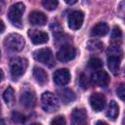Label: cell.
I'll list each match as a JSON object with an SVG mask.
<instances>
[{
	"mask_svg": "<svg viewBox=\"0 0 125 125\" xmlns=\"http://www.w3.org/2000/svg\"><path fill=\"white\" fill-rule=\"evenodd\" d=\"M107 65L109 70L113 74H117L120 67V57L117 56H108L107 58Z\"/></svg>",
	"mask_w": 125,
	"mask_h": 125,
	"instance_id": "ac0fdd59",
	"label": "cell"
},
{
	"mask_svg": "<svg viewBox=\"0 0 125 125\" xmlns=\"http://www.w3.org/2000/svg\"><path fill=\"white\" fill-rule=\"evenodd\" d=\"M70 80V73L66 68H61L54 73V82L57 85L63 86L66 85Z\"/></svg>",
	"mask_w": 125,
	"mask_h": 125,
	"instance_id": "8fae6325",
	"label": "cell"
},
{
	"mask_svg": "<svg viewBox=\"0 0 125 125\" xmlns=\"http://www.w3.org/2000/svg\"><path fill=\"white\" fill-rule=\"evenodd\" d=\"M24 9L25 7L21 2H18L10 7L8 12V19L14 25L21 27V17L24 12Z\"/></svg>",
	"mask_w": 125,
	"mask_h": 125,
	"instance_id": "6da1fadb",
	"label": "cell"
},
{
	"mask_svg": "<svg viewBox=\"0 0 125 125\" xmlns=\"http://www.w3.org/2000/svg\"><path fill=\"white\" fill-rule=\"evenodd\" d=\"M122 38V31L119 26H114L111 32V39L112 41H120Z\"/></svg>",
	"mask_w": 125,
	"mask_h": 125,
	"instance_id": "cb8c5ba5",
	"label": "cell"
},
{
	"mask_svg": "<svg viewBox=\"0 0 125 125\" xmlns=\"http://www.w3.org/2000/svg\"><path fill=\"white\" fill-rule=\"evenodd\" d=\"M4 30H5V24H4V22L0 20V33H2Z\"/></svg>",
	"mask_w": 125,
	"mask_h": 125,
	"instance_id": "f1b7e54d",
	"label": "cell"
},
{
	"mask_svg": "<svg viewBox=\"0 0 125 125\" xmlns=\"http://www.w3.org/2000/svg\"><path fill=\"white\" fill-rule=\"evenodd\" d=\"M0 109H1V105H0Z\"/></svg>",
	"mask_w": 125,
	"mask_h": 125,
	"instance_id": "d590c367",
	"label": "cell"
},
{
	"mask_svg": "<svg viewBox=\"0 0 125 125\" xmlns=\"http://www.w3.org/2000/svg\"><path fill=\"white\" fill-rule=\"evenodd\" d=\"M3 99L6 104H12V102L14 100V89L12 87H8L6 89V91L3 94Z\"/></svg>",
	"mask_w": 125,
	"mask_h": 125,
	"instance_id": "7402d4cb",
	"label": "cell"
},
{
	"mask_svg": "<svg viewBox=\"0 0 125 125\" xmlns=\"http://www.w3.org/2000/svg\"><path fill=\"white\" fill-rule=\"evenodd\" d=\"M33 76H34L35 80L39 84H41V85L47 83V81H48V74H47V72L43 68H40L38 66H35L33 68Z\"/></svg>",
	"mask_w": 125,
	"mask_h": 125,
	"instance_id": "e0dca14e",
	"label": "cell"
},
{
	"mask_svg": "<svg viewBox=\"0 0 125 125\" xmlns=\"http://www.w3.org/2000/svg\"><path fill=\"white\" fill-rule=\"evenodd\" d=\"M42 5L44 6L45 9H47L49 11H53L58 7L59 2L57 0H43Z\"/></svg>",
	"mask_w": 125,
	"mask_h": 125,
	"instance_id": "603a6c76",
	"label": "cell"
},
{
	"mask_svg": "<svg viewBox=\"0 0 125 125\" xmlns=\"http://www.w3.org/2000/svg\"><path fill=\"white\" fill-rule=\"evenodd\" d=\"M30 125H41L40 123H32V124H30Z\"/></svg>",
	"mask_w": 125,
	"mask_h": 125,
	"instance_id": "836d02e7",
	"label": "cell"
},
{
	"mask_svg": "<svg viewBox=\"0 0 125 125\" xmlns=\"http://www.w3.org/2000/svg\"><path fill=\"white\" fill-rule=\"evenodd\" d=\"M2 7H3V2H1V1H0V10H1V8H2Z\"/></svg>",
	"mask_w": 125,
	"mask_h": 125,
	"instance_id": "d6a6232c",
	"label": "cell"
},
{
	"mask_svg": "<svg viewBox=\"0 0 125 125\" xmlns=\"http://www.w3.org/2000/svg\"><path fill=\"white\" fill-rule=\"evenodd\" d=\"M58 94L62 100V102L63 104H69L71 102H73L75 100V94L72 90L68 89V88H64L62 90H59L58 91Z\"/></svg>",
	"mask_w": 125,
	"mask_h": 125,
	"instance_id": "9a60e30c",
	"label": "cell"
},
{
	"mask_svg": "<svg viewBox=\"0 0 125 125\" xmlns=\"http://www.w3.org/2000/svg\"><path fill=\"white\" fill-rule=\"evenodd\" d=\"M73 122L77 125H83L87 119V113L84 108H74L72 111Z\"/></svg>",
	"mask_w": 125,
	"mask_h": 125,
	"instance_id": "5bb4252c",
	"label": "cell"
},
{
	"mask_svg": "<svg viewBox=\"0 0 125 125\" xmlns=\"http://www.w3.org/2000/svg\"><path fill=\"white\" fill-rule=\"evenodd\" d=\"M60 106L58 98L51 92H45L41 96V107L46 112H54Z\"/></svg>",
	"mask_w": 125,
	"mask_h": 125,
	"instance_id": "7a4b0ae2",
	"label": "cell"
},
{
	"mask_svg": "<svg viewBox=\"0 0 125 125\" xmlns=\"http://www.w3.org/2000/svg\"><path fill=\"white\" fill-rule=\"evenodd\" d=\"M28 36H29L31 42L35 45L44 44V43L48 42V34L41 30L30 29V30H28Z\"/></svg>",
	"mask_w": 125,
	"mask_h": 125,
	"instance_id": "30bf717a",
	"label": "cell"
},
{
	"mask_svg": "<svg viewBox=\"0 0 125 125\" xmlns=\"http://www.w3.org/2000/svg\"><path fill=\"white\" fill-rule=\"evenodd\" d=\"M108 25L105 22H99L98 24H96L93 28H92V32L91 35L92 36H104L107 34L108 32Z\"/></svg>",
	"mask_w": 125,
	"mask_h": 125,
	"instance_id": "2e32d148",
	"label": "cell"
},
{
	"mask_svg": "<svg viewBox=\"0 0 125 125\" xmlns=\"http://www.w3.org/2000/svg\"><path fill=\"white\" fill-rule=\"evenodd\" d=\"M4 45L10 51L20 52L22 50L24 46V39L21 35L18 33H11L5 38Z\"/></svg>",
	"mask_w": 125,
	"mask_h": 125,
	"instance_id": "3957f363",
	"label": "cell"
},
{
	"mask_svg": "<svg viewBox=\"0 0 125 125\" xmlns=\"http://www.w3.org/2000/svg\"><path fill=\"white\" fill-rule=\"evenodd\" d=\"M27 67V60L23 58H15L10 62V71L13 79H18L25 72Z\"/></svg>",
	"mask_w": 125,
	"mask_h": 125,
	"instance_id": "277c9868",
	"label": "cell"
},
{
	"mask_svg": "<svg viewBox=\"0 0 125 125\" xmlns=\"http://www.w3.org/2000/svg\"><path fill=\"white\" fill-rule=\"evenodd\" d=\"M91 80L97 86L105 87L109 83V75H108V73L106 71L100 69V70H97L96 72L93 73Z\"/></svg>",
	"mask_w": 125,
	"mask_h": 125,
	"instance_id": "ba28073f",
	"label": "cell"
},
{
	"mask_svg": "<svg viewBox=\"0 0 125 125\" xmlns=\"http://www.w3.org/2000/svg\"><path fill=\"white\" fill-rule=\"evenodd\" d=\"M77 1H75V0H73V1H69V0H66L65 1V3L66 4H68V5H72V4H75Z\"/></svg>",
	"mask_w": 125,
	"mask_h": 125,
	"instance_id": "f546056e",
	"label": "cell"
},
{
	"mask_svg": "<svg viewBox=\"0 0 125 125\" xmlns=\"http://www.w3.org/2000/svg\"><path fill=\"white\" fill-rule=\"evenodd\" d=\"M36 102V96L33 91L31 90H25L21 95V103L23 106L30 108L33 107Z\"/></svg>",
	"mask_w": 125,
	"mask_h": 125,
	"instance_id": "7c38bea8",
	"label": "cell"
},
{
	"mask_svg": "<svg viewBox=\"0 0 125 125\" xmlns=\"http://www.w3.org/2000/svg\"><path fill=\"white\" fill-rule=\"evenodd\" d=\"M76 55V50L74 47L70 46V45H62L60 50L58 51L57 53V59L60 61V62H69L71 60L74 59Z\"/></svg>",
	"mask_w": 125,
	"mask_h": 125,
	"instance_id": "5b68a950",
	"label": "cell"
},
{
	"mask_svg": "<svg viewBox=\"0 0 125 125\" xmlns=\"http://www.w3.org/2000/svg\"><path fill=\"white\" fill-rule=\"evenodd\" d=\"M51 125H66V122H65V119L63 116L59 115L51 121Z\"/></svg>",
	"mask_w": 125,
	"mask_h": 125,
	"instance_id": "4316f807",
	"label": "cell"
},
{
	"mask_svg": "<svg viewBox=\"0 0 125 125\" xmlns=\"http://www.w3.org/2000/svg\"><path fill=\"white\" fill-rule=\"evenodd\" d=\"M96 125H108V124H106V123L104 122V121H98V122L96 123Z\"/></svg>",
	"mask_w": 125,
	"mask_h": 125,
	"instance_id": "4dcf8cb0",
	"label": "cell"
},
{
	"mask_svg": "<svg viewBox=\"0 0 125 125\" xmlns=\"http://www.w3.org/2000/svg\"><path fill=\"white\" fill-rule=\"evenodd\" d=\"M116 93H117V96L120 98V100L124 101V97H125V87H124V84H120L119 87L116 89Z\"/></svg>",
	"mask_w": 125,
	"mask_h": 125,
	"instance_id": "83f0119b",
	"label": "cell"
},
{
	"mask_svg": "<svg viewBox=\"0 0 125 125\" xmlns=\"http://www.w3.org/2000/svg\"><path fill=\"white\" fill-rule=\"evenodd\" d=\"M29 22L33 25H45L47 22V17L44 13L39 11H33L29 14L28 17Z\"/></svg>",
	"mask_w": 125,
	"mask_h": 125,
	"instance_id": "4fadbf2b",
	"label": "cell"
},
{
	"mask_svg": "<svg viewBox=\"0 0 125 125\" xmlns=\"http://www.w3.org/2000/svg\"><path fill=\"white\" fill-rule=\"evenodd\" d=\"M88 65L91 69H94L97 71L103 67V62L98 58H91L88 62Z\"/></svg>",
	"mask_w": 125,
	"mask_h": 125,
	"instance_id": "44dd1931",
	"label": "cell"
},
{
	"mask_svg": "<svg viewBox=\"0 0 125 125\" xmlns=\"http://www.w3.org/2000/svg\"><path fill=\"white\" fill-rule=\"evenodd\" d=\"M90 104L96 111H101L105 105V98L101 93H94L90 96Z\"/></svg>",
	"mask_w": 125,
	"mask_h": 125,
	"instance_id": "9c48e42d",
	"label": "cell"
},
{
	"mask_svg": "<svg viewBox=\"0 0 125 125\" xmlns=\"http://www.w3.org/2000/svg\"><path fill=\"white\" fill-rule=\"evenodd\" d=\"M0 56H1V51H0Z\"/></svg>",
	"mask_w": 125,
	"mask_h": 125,
	"instance_id": "e575fe53",
	"label": "cell"
},
{
	"mask_svg": "<svg viewBox=\"0 0 125 125\" xmlns=\"http://www.w3.org/2000/svg\"><path fill=\"white\" fill-rule=\"evenodd\" d=\"M118 113H119L118 104H117L114 101H111V102L109 103L108 109H107V116H108V118L114 120V119L118 116Z\"/></svg>",
	"mask_w": 125,
	"mask_h": 125,
	"instance_id": "d6986e66",
	"label": "cell"
},
{
	"mask_svg": "<svg viewBox=\"0 0 125 125\" xmlns=\"http://www.w3.org/2000/svg\"><path fill=\"white\" fill-rule=\"evenodd\" d=\"M79 84L80 86L83 88V89H87L90 85V82H89V78L87 77V75L85 73H81L80 74V77H79Z\"/></svg>",
	"mask_w": 125,
	"mask_h": 125,
	"instance_id": "d4e9b609",
	"label": "cell"
},
{
	"mask_svg": "<svg viewBox=\"0 0 125 125\" xmlns=\"http://www.w3.org/2000/svg\"><path fill=\"white\" fill-rule=\"evenodd\" d=\"M12 118H13V120L15 121V122H17V123H23L24 121H25V117H24V115H22L21 112H19V111H14L13 113H12Z\"/></svg>",
	"mask_w": 125,
	"mask_h": 125,
	"instance_id": "484cf974",
	"label": "cell"
},
{
	"mask_svg": "<svg viewBox=\"0 0 125 125\" xmlns=\"http://www.w3.org/2000/svg\"><path fill=\"white\" fill-rule=\"evenodd\" d=\"M3 77H4V73H3V71H2V69H0V82L2 81V79H3Z\"/></svg>",
	"mask_w": 125,
	"mask_h": 125,
	"instance_id": "1f68e13d",
	"label": "cell"
},
{
	"mask_svg": "<svg viewBox=\"0 0 125 125\" xmlns=\"http://www.w3.org/2000/svg\"><path fill=\"white\" fill-rule=\"evenodd\" d=\"M84 21V14L81 11H73L68 17V26L73 29H79Z\"/></svg>",
	"mask_w": 125,
	"mask_h": 125,
	"instance_id": "52a82bcc",
	"label": "cell"
},
{
	"mask_svg": "<svg viewBox=\"0 0 125 125\" xmlns=\"http://www.w3.org/2000/svg\"><path fill=\"white\" fill-rule=\"evenodd\" d=\"M33 57L37 62H42L44 64L51 65V62H53V54L49 48H42L36 50L33 53Z\"/></svg>",
	"mask_w": 125,
	"mask_h": 125,
	"instance_id": "8992f818",
	"label": "cell"
},
{
	"mask_svg": "<svg viewBox=\"0 0 125 125\" xmlns=\"http://www.w3.org/2000/svg\"><path fill=\"white\" fill-rule=\"evenodd\" d=\"M87 49L91 52H94V53H99L103 50V43L99 40H96V39H92L88 42L87 44Z\"/></svg>",
	"mask_w": 125,
	"mask_h": 125,
	"instance_id": "ffe728a7",
	"label": "cell"
}]
</instances>
